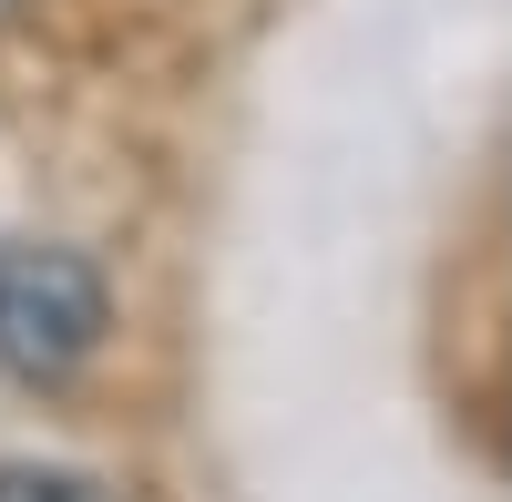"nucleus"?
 <instances>
[{"mask_svg":"<svg viewBox=\"0 0 512 502\" xmlns=\"http://www.w3.org/2000/svg\"><path fill=\"white\" fill-rule=\"evenodd\" d=\"M113 328V287L82 246H0V380L52 390Z\"/></svg>","mask_w":512,"mask_h":502,"instance_id":"nucleus-1","label":"nucleus"},{"mask_svg":"<svg viewBox=\"0 0 512 502\" xmlns=\"http://www.w3.org/2000/svg\"><path fill=\"white\" fill-rule=\"evenodd\" d=\"M0 502H123V492L72 462H0Z\"/></svg>","mask_w":512,"mask_h":502,"instance_id":"nucleus-2","label":"nucleus"},{"mask_svg":"<svg viewBox=\"0 0 512 502\" xmlns=\"http://www.w3.org/2000/svg\"><path fill=\"white\" fill-rule=\"evenodd\" d=\"M11 11H21V0H0V21H11Z\"/></svg>","mask_w":512,"mask_h":502,"instance_id":"nucleus-3","label":"nucleus"}]
</instances>
